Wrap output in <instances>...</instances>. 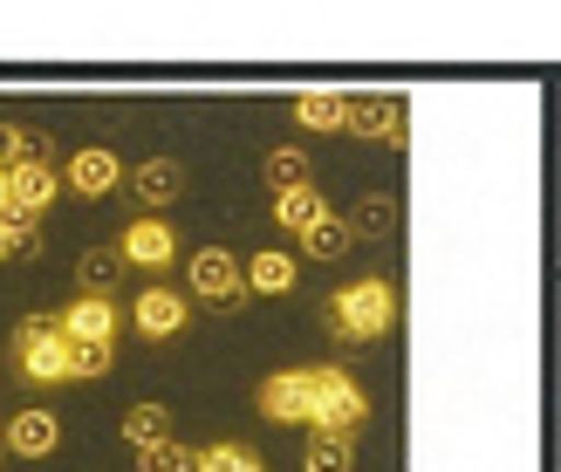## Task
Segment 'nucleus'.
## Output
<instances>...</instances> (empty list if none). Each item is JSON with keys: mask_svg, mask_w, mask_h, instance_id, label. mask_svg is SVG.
I'll list each match as a JSON object with an SVG mask.
<instances>
[{"mask_svg": "<svg viewBox=\"0 0 561 472\" xmlns=\"http://www.w3.org/2000/svg\"><path fill=\"white\" fill-rule=\"evenodd\" d=\"M398 322H404V288L390 281V274H363V281L335 288V295L322 301V329H329L343 349H370V343H383Z\"/></svg>", "mask_w": 561, "mask_h": 472, "instance_id": "obj_1", "label": "nucleus"}, {"mask_svg": "<svg viewBox=\"0 0 561 472\" xmlns=\"http://www.w3.org/2000/svg\"><path fill=\"white\" fill-rule=\"evenodd\" d=\"M370 418V398L343 364H308V431H343L356 438Z\"/></svg>", "mask_w": 561, "mask_h": 472, "instance_id": "obj_2", "label": "nucleus"}, {"mask_svg": "<svg viewBox=\"0 0 561 472\" xmlns=\"http://www.w3.org/2000/svg\"><path fill=\"white\" fill-rule=\"evenodd\" d=\"M14 356H21L27 383H76V343L62 336L55 315H27L14 329Z\"/></svg>", "mask_w": 561, "mask_h": 472, "instance_id": "obj_3", "label": "nucleus"}, {"mask_svg": "<svg viewBox=\"0 0 561 472\" xmlns=\"http://www.w3.org/2000/svg\"><path fill=\"white\" fill-rule=\"evenodd\" d=\"M185 288L192 301H206V309H247V261L233 246H199V254L185 261Z\"/></svg>", "mask_w": 561, "mask_h": 472, "instance_id": "obj_4", "label": "nucleus"}, {"mask_svg": "<svg viewBox=\"0 0 561 472\" xmlns=\"http://www.w3.org/2000/svg\"><path fill=\"white\" fill-rule=\"evenodd\" d=\"M55 322H62V336L76 349H117V301L110 295H76Z\"/></svg>", "mask_w": 561, "mask_h": 472, "instance_id": "obj_5", "label": "nucleus"}, {"mask_svg": "<svg viewBox=\"0 0 561 472\" xmlns=\"http://www.w3.org/2000/svg\"><path fill=\"white\" fill-rule=\"evenodd\" d=\"M62 185L76 192V199H110L117 185H130V172L117 164V151L82 145V151H69V164H62Z\"/></svg>", "mask_w": 561, "mask_h": 472, "instance_id": "obj_6", "label": "nucleus"}, {"mask_svg": "<svg viewBox=\"0 0 561 472\" xmlns=\"http://www.w3.org/2000/svg\"><path fill=\"white\" fill-rule=\"evenodd\" d=\"M254 404H261L267 425H280V431L301 425V431H308V370H274V377H261Z\"/></svg>", "mask_w": 561, "mask_h": 472, "instance_id": "obj_7", "label": "nucleus"}, {"mask_svg": "<svg viewBox=\"0 0 561 472\" xmlns=\"http://www.w3.org/2000/svg\"><path fill=\"white\" fill-rule=\"evenodd\" d=\"M185 322H192V301L172 295V288H145V295L130 301V329H137L145 343H172Z\"/></svg>", "mask_w": 561, "mask_h": 472, "instance_id": "obj_8", "label": "nucleus"}, {"mask_svg": "<svg viewBox=\"0 0 561 472\" xmlns=\"http://www.w3.org/2000/svg\"><path fill=\"white\" fill-rule=\"evenodd\" d=\"M117 254H124V267L164 274V267L179 261V233L164 227V219H130V227H124V240H117Z\"/></svg>", "mask_w": 561, "mask_h": 472, "instance_id": "obj_9", "label": "nucleus"}, {"mask_svg": "<svg viewBox=\"0 0 561 472\" xmlns=\"http://www.w3.org/2000/svg\"><path fill=\"white\" fill-rule=\"evenodd\" d=\"M0 446L21 452V459H48L62 446V418H55V411H14V418L0 425Z\"/></svg>", "mask_w": 561, "mask_h": 472, "instance_id": "obj_10", "label": "nucleus"}, {"mask_svg": "<svg viewBox=\"0 0 561 472\" xmlns=\"http://www.w3.org/2000/svg\"><path fill=\"white\" fill-rule=\"evenodd\" d=\"M130 192L145 199V219H158V212L185 192V164H179V158H145V164L130 172Z\"/></svg>", "mask_w": 561, "mask_h": 472, "instance_id": "obj_11", "label": "nucleus"}, {"mask_svg": "<svg viewBox=\"0 0 561 472\" xmlns=\"http://www.w3.org/2000/svg\"><path fill=\"white\" fill-rule=\"evenodd\" d=\"M55 192H62V172H55V164H14L8 172V199H14L21 219H42L55 206Z\"/></svg>", "mask_w": 561, "mask_h": 472, "instance_id": "obj_12", "label": "nucleus"}, {"mask_svg": "<svg viewBox=\"0 0 561 472\" xmlns=\"http://www.w3.org/2000/svg\"><path fill=\"white\" fill-rule=\"evenodd\" d=\"M350 130L356 137H377V145H404V103H390V96L350 103Z\"/></svg>", "mask_w": 561, "mask_h": 472, "instance_id": "obj_13", "label": "nucleus"}, {"mask_svg": "<svg viewBox=\"0 0 561 472\" xmlns=\"http://www.w3.org/2000/svg\"><path fill=\"white\" fill-rule=\"evenodd\" d=\"M301 281V267L295 254H280V246H261L254 261H247V295H295Z\"/></svg>", "mask_w": 561, "mask_h": 472, "instance_id": "obj_14", "label": "nucleus"}, {"mask_svg": "<svg viewBox=\"0 0 561 472\" xmlns=\"http://www.w3.org/2000/svg\"><path fill=\"white\" fill-rule=\"evenodd\" d=\"M316 219H329V199H322V192L316 185H301V192H274V227L280 233H308V227H316Z\"/></svg>", "mask_w": 561, "mask_h": 472, "instance_id": "obj_15", "label": "nucleus"}, {"mask_svg": "<svg viewBox=\"0 0 561 472\" xmlns=\"http://www.w3.org/2000/svg\"><path fill=\"white\" fill-rule=\"evenodd\" d=\"M124 446H130V452L172 446V411H164V404H130V411H124Z\"/></svg>", "mask_w": 561, "mask_h": 472, "instance_id": "obj_16", "label": "nucleus"}, {"mask_svg": "<svg viewBox=\"0 0 561 472\" xmlns=\"http://www.w3.org/2000/svg\"><path fill=\"white\" fill-rule=\"evenodd\" d=\"M301 472H356V438H343V431H308Z\"/></svg>", "mask_w": 561, "mask_h": 472, "instance_id": "obj_17", "label": "nucleus"}, {"mask_svg": "<svg viewBox=\"0 0 561 472\" xmlns=\"http://www.w3.org/2000/svg\"><path fill=\"white\" fill-rule=\"evenodd\" d=\"M301 254L308 261H343V254H356V233H350V219H316V227L301 233Z\"/></svg>", "mask_w": 561, "mask_h": 472, "instance_id": "obj_18", "label": "nucleus"}, {"mask_svg": "<svg viewBox=\"0 0 561 472\" xmlns=\"http://www.w3.org/2000/svg\"><path fill=\"white\" fill-rule=\"evenodd\" d=\"M117 274H124V254H117V246H90V254L76 261L82 295H110V288H117Z\"/></svg>", "mask_w": 561, "mask_h": 472, "instance_id": "obj_19", "label": "nucleus"}, {"mask_svg": "<svg viewBox=\"0 0 561 472\" xmlns=\"http://www.w3.org/2000/svg\"><path fill=\"white\" fill-rule=\"evenodd\" d=\"M261 172H267L274 192H301V185H316V179H308V151H295V145H274V151L261 158Z\"/></svg>", "mask_w": 561, "mask_h": 472, "instance_id": "obj_20", "label": "nucleus"}, {"mask_svg": "<svg viewBox=\"0 0 561 472\" xmlns=\"http://www.w3.org/2000/svg\"><path fill=\"white\" fill-rule=\"evenodd\" d=\"M14 164H48V137L21 130V124H0V172H14Z\"/></svg>", "mask_w": 561, "mask_h": 472, "instance_id": "obj_21", "label": "nucleus"}, {"mask_svg": "<svg viewBox=\"0 0 561 472\" xmlns=\"http://www.w3.org/2000/svg\"><path fill=\"white\" fill-rule=\"evenodd\" d=\"M390 227H398V199H383V192H370V199L350 212V233L356 240H383Z\"/></svg>", "mask_w": 561, "mask_h": 472, "instance_id": "obj_22", "label": "nucleus"}, {"mask_svg": "<svg viewBox=\"0 0 561 472\" xmlns=\"http://www.w3.org/2000/svg\"><path fill=\"white\" fill-rule=\"evenodd\" d=\"M295 124H308V130H350V103L343 96H295Z\"/></svg>", "mask_w": 561, "mask_h": 472, "instance_id": "obj_23", "label": "nucleus"}, {"mask_svg": "<svg viewBox=\"0 0 561 472\" xmlns=\"http://www.w3.org/2000/svg\"><path fill=\"white\" fill-rule=\"evenodd\" d=\"M199 472H267V465H261L254 446H233V438H227V446H206L199 452Z\"/></svg>", "mask_w": 561, "mask_h": 472, "instance_id": "obj_24", "label": "nucleus"}, {"mask_svg": "<svg viewBox=\"0 0 561 472\" xmlns=\"http://www.w3.org/2000/svg\"><path fill=\"white\" fill-rule=\"evenodd\" d=\"M137 472H199V446H151V452H137Z\"/></svg>", "mask_w": 561, "mask_h": 472, "instance_id": "obj_25", "label": "nucleus"}, {"mask_svg": "<svg viewBox=\"0 0 561 472\" xmlns=\"http://www.w3.org/2000/svg\"><path fill=\"white\" fill-rule=\"evenodd\" d=\"M8 246H14V261H35L42 254V227L21 219V212H8Z\"/></svg>", "mask_w": 561, "mask_h": 472, "instance_id": "obj_26", "label": "nucleus"}, {"mask_svg": "<svg viewBox=\"0 0 561 472\" xmlns=\"http://www.w3.org/2000/svg\"><path fill=\"white\" fill-rule=\"evenodd\" d=\"M110 364H117V349H76V383L82 377H103Z\"/></svg>", "mask_w": 561, "mask_h": 472, "instance_id": "obj_27", "label": "nucleus"}, {"mask_svg": "<svg viewBox=\"0 0 561 472\" xmlns=\"http://www.w3.org/2000/svg\"><path fill=\"white\" fill-rule=\"evenodd\" d=\"M14 212V199H8V172H0V219H8Z\"/></svg>", "mask_w": 561, "mask_h": 472, "instance_id": "obj_28", "label": "nucleus"}, {"mask_svg": "<svg viewBox=\"0 0 561 472\" xmlns=\"http://www.w3.org/2000/svg\"><path fill=\"white\" fill-rule=\"evenodd\" d=\"M0 261H14V246H8V219H0Z\"/></svg>", "mask_w": 561, "mask_h": 472, "instance_id": "obj_29", "label": "nucleus"}]
</instances>
